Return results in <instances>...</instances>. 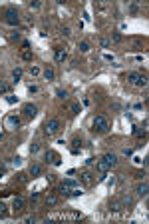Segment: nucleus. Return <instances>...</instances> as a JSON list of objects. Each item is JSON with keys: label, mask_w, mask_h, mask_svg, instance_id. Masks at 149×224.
<instances>
[{"label": "nucleus", "mask_w": 149, "mask_h": 224, "mask_svg": "<svg viewBox=\"0 0 149 224\" xmlns=\"http://www.w3.org/2000/svg\"><path fill=\"white\" fill-rule=\"evenodd\" d=\"M91 124H93V130H96V132H102V134H104V132H107V128H110V122H107V118H105L104 114L96 116Z\"/></svg>", "instance_id": "obj_1"}, {"label": "nucleus", "mask_w": 149, "mask_h": 224, "mask_svg": "<svg viewBox=\"0 0 149 224\" xmlns=\"http://www.w3.org/2000/svg\"><path fill=\"white\" fill-rule=\"evenodd\" d=\"M60 120L58 118H50L48 122L44 124V132L48 134V136H54V134H58V130H60Z\"/></svg>", "instance_id": "obj_2"}, {"label": "nucleus", "mask_w": 149, "mask_h": 224, "mask_svg": "<svg viewBox=\"0 0 149 224\" xmlns=\"http://www.w3.org/2000/svg\"><path fill=\"white\" fill-rule=\"evenodd\" d=\"M4 20H6V24H10V26H16V24L20 22V16H18V12H16L14 8H6Z\"/></svg>", "instance_id": "obj_3"}, {"label": "nucleus", "mask_w": 149, "mask_h": 224, "mask_svg": "<svg viewBox=\"0 0 149 224\" xmlns=\"http://www.w3.org/2000/svg\"><path fill=\"white\" fill-rule=\"evenodd\" d=\"M4 126H6L8 130H16V128L20 126V118L18 116H14V114H8L6 120H4Z\"/></svg>", "instance_id": "obj_4"}, {"label": "nucleus", "mask_w": 149, "mask_h": 224, "mask_svg": "<svg viewBox=\"0 0 149 224\" xmlns=\"http://www.w3.org/2000/svg\"><path fill=\"white\" fill-rule=\"evenodd\" d=\"M22 112L26 114L28 118H34V116L38 114V108H36V106H34V104H30V102H28V104H24V108H22Z\"/></svg>", "instance_id": "obj_5"}, {"label": "nucleus", "mask_w": 149, "mask_h": 224, "mask_svg": "<svg viewBox=\"0 0 149 224\" xmlns=\"http://www.w3.org/2000/svg\"><path fill=\"white\" fill-rule=\"evenodd\" d=\"M105 162V166H107V168H113V166L117 164V156L115 154H110V152H107V154H104V158H102Z\"/></svg>", "instance_id": "obj_6"}, {"label": "nucleus", "mask_w": 149, "mask_h": 224, "mask_svg": "<svg viewBox=\"0 0 149 224\" xmlns=\"http://www.w3.org/2000/svg\"><path fill=\"white\" fill-rule=\"evenodd\" d=\"M46 162H48V164H56V166H58L60 164L58 154H56L54 150H46Z\"/></svg>", "instance_id": "obj_7"}, {"label": "nucleus", "mask_w": 149, "mask_h": 224, "mask_svg": "<svg viewBox=\"0 0 149 224\" xmlns=\"http://www.w3.org/2000/svg\"><path fill=\"white\" fill-rule=\"evenodd\" d=\"M137 196H141V198H145V196H147V192H149V184H147V182H145V180H143V182H141V184H137Z\"/></svg>", "instance_id": "obj_8"}, {"label": "nucleus", "mask_w": 149, "mask_h": 224, "mask_svg": "<svg viewBox=\"0 0 149 224\" xmlns=\"http://www.w3.org/2000/svg\"><path fill=\"white\" fill-rule=\"evenodd\" d=\"M80 180H82L85 186H91L93 184V174H91V172H84V174L80 176Z\"/></svg>", "instance_id": "obj_9"}, {"label": "nucleus", "mask_w": 149, "mask_h": 224, "mask_svg": "<svg viewBox=\"0 0 149 224\" xmlns=\"http://www.w3.org/2000/svg\"><path fill=\"white\" fill-rule=\"evenodd\" d=\"M125 206H123V202H121V198L119 200H111V204H110V210H113V212H121Z\"/></svg>", "instance_id": "obj_10"}, {"label": "nucleus", "mask_w": 149, "mask_h": 224, "mask_svg": "<svg viewBox=\"0 0 149 224\" xmlns=\"http://www.w3.org/2000/svg\"><path fill=\"white\" fill-rule=\"evenodd\" d=\"M40 174H42V166H40V164H32V166H30V176H32V178L40 176Z\"/></svg>", "instance_id": "obj_11"}, {"label": "nucleus", "mask_w": 149, "mask_h": 224, "mask_svg": "<svg viewBox=\"0 0 149 224\" xmlns=\"http://www.w3.org/2000/svg\"><path fill=\"white\" fill-rule=\"evenodd\" d=\"M80 150H82V140L74 138V140H72V152H74V154H78Z\"/></svg>", "instance_id": "obj_12"}, {"label": "nucleus", "mask_w": 149, "mask_h": 224, "mask_svg": "<svg viewBox=\"0 0 149 224\" xmlns=\"http://www.w3.org/2000/svg\"><path fill=\"white\" fill-rule=\"evenodd\" d=\"M12 208H14V212H20L22 208H24V200H22V198H14Z\"/></svg>", "instance_id": "obj_13"}, {"label": "nucleus", "mask_w": 149, "mask_h": 224, "mask_svg": "<svg viewBox=\"0 0 149 224\" xmlns=\"http://www.w3.org/2000/svg\"><path fill=\"white\" fill-rule=\"evenodd\" d=\"M54 60H56V62H64L66 60V50H56V52H54Z\"/></svg>", "instance_id": "obj_14"}, {"label": "nucleus", "mask_w": 149, "mask_h": 224, "mask_svg": "<svg viewBox=\"0 0 149 224\" xmlns=\"http://www.w3.org/2000/svg\"><path fill=\"white\" fill-rule=\"evenodd\" d=\"M62 184H66L68 188H70V190H74V188L78 186V182H76V180H72V178H66V180L62 182Z\"/></svg>", "instance_id": "obj_15"}, {"label": "nucleus", "mask_w": 149, "mask_h": 224, "mask_svg": "<svg viewBox=\"0 0 149 224\" xmlns=\"http://www.w3.org/2000/svg\"><path fill=\"white\" fill-rule=\"evenodd\" d=\"M137 80H139V74H137V72H129L127 82H129V84H137Z\"/></svg>", "instance_id": "obj_16"}, {"label": "nucleus", "mask_w": 149, "mask_h": 224, "mask_svg": "<svg viewBox=\"0 0 149 224\" xmlns=\"http://www.w3.org/2000/svg\"><path fill=\"white\" fill-rule=\"evenodd\" d=\"M96 168H97L99 172H107V170H110V168L105 166V162H104V160H97V162H96Z\"/></svg>", "instance_id": "obj_17"}, {"label": "nucleus", "mask_w": 149, "mask_h": 224, "mask_svg": "<svg viewBox=\"0 0 149 224\" xmlns=\"http://www.w3.org/2000/svg\"><path fill=\"white\" fill-rule=\"evenodd\" d=\"M60 194H62V196H72V190L66 184H60Z\"/></svg>", "instance_id": "obj_18"}, {"label": "nucleus", "mask_w": 149, "mask_h": 224, "mask_svg": "<svg viewBox=\"0 0 149 224\" xmlns=\"http://www.w3.org/2000/svg\"><path fill=\"white\" fill-rule=\"evenodd\" d=\"M137 86H141V88H145V86H147V76H145V74H139V80H137Z\"/></svg>", "instance_id": "obj_19"}, {"label": "nucleus", "mask_w": 149, "mask_h": 224, "mask_svg": "<svg viewBox=\"0 0 149 224\" xmlns=\"http://www.w3.org/2000/svg\"><path fill=\"white\" fill-rule=\"evenodd\" d=\"M54 76H56V74H54L52 68H46V70H44V78L46 80H54Z\"/></svg>", "instance_id": "obj_20"}, {"label": "nucleus", "mask_w": 149, "mask_h": 224, "mask_svg": "<svg viewBox=\"0 0 149 224\" xmlns=\"http://www.w3.org/2000/svg\"><path fill=\"white\" fill-rule=\"evenodd\" d=\"M133 136H135V138L145 136V128H133Z\"/></svg>", "instance_id": "obj_21"}, {"label": "nucleus", "mask_w": 149, "mask_h": 224, "mask_svg": "<svg viewBox=\"0 0 149 224\" xmlns=\"http://www.w3.org/2000/svg\"><path fill=\"white\" fill-rule=\"evenodd\" d=\"M56 202H58V198L54 196V194H50V196L46 198V204H48V206H54V204H56Z\"/></svg>", "instance_id": "obj_22"}, {"label": "nucleus", "mask_w": 149, "mask_h": 224, "mask_svg": "<svg viewBox=\"0 0 149 224\" xmlns=\"http://www.w3.org/2000/svg\"><path fill=\"white\" fill-rule=\"evenodd\" d=\"M56 96H58V98H68V92H66V90H62V88H58V90H56Z\"/></svg>", "instance_id": "obj_23"}, {"label": "nucleus", "mask_w": 149, "mask_h": 224, "mask_svg": "<svg viewBox=\"0 0 149 224\" xmlns=\"http://www.w3.org/2000/svg\"><path fill=\"white\" fill-rule=\"evenodd\" d=\"M111 40H113V42H121L123 36H121L119 32H113V34H111Z\"/></svg>", "instance_id": "obj_24"}, {"label": "nucleus", "mask_w": 149, "mask_h": 224, "mask_svg": "<svg viewBox=\"0 0 149 224\" xmlns=\"http://www.w3.org/2000/svg\"><path fill=\"white\" fill-rule=\"evenodd\" d=\"M12 76H14V82H18L20 76H22V70H20V68H16V70L12 72Z\"/></svg>", "instance_id": "obj_25"}, {"label": "nucleus", "mask_w": 149, "mask_h": 224, "mask_svg": "<svg viewBox=\"0 0 149 224\" xmlns=\"http://www.w3.org/2000/svg\"><path fill=\"white\" fill-rule=\"evenodd\" d=\"M90 50V44L88 42H80V52H88Z\"/></svg>", "instance_id": "obj_26"}, {"label": "nucleus", "mask_w": 149, "mask_h": 224, "mask_svg": "<svg viewBox=\"0 0 149 224\" xmlns=\"http://www.w3.org/2000/svg\"><path fill=\"white\" fill-rule=\"evenodd\" d=\"M22 58L26 60V62H30V60H32V52H30V50H26V52L22 54Z\"/></svg>", "instance_id": "obj_27"}, {"label": "nucleus", "mask_w": 149, "mask_h": 224, "mask_svg": "<svg viewBox=\"0 0 149 224\" xmlns=\"http://www.w3.org/2000/svg\"><path fill=\"white\" fill-rule=\"evenodd\" d=\"M38 72H40V68H38V66H32V68H30V74H32V76H36Z\"/></svg>", "instance_id": "obj_28"}, {"label": "nucleus", "mask_w": 149, "mask_h": 224, "mask_svg": "<svg viewBox=\"0 0 149 224\" xmlns=\"http://www.w3.org/2000/svg\"><path fill=\"white\" fill-rule=\"evenodd\" d=\"M30 150H32V154H36V152L40 150V144H32L30 146Z\"/></svg>", "instance_id": "obj_29"}, {"label": "nucleus", "mask_w": 149, "mask_h": 224, "mask_svg": "<svg viewBox=\"0 0 149 224\" xmlns=\"http://www.w3.org/2000/svg\"><path fill=\"white\" fill-rule=\"evenodd\" d=\"M102 46H104V48L110 46V38H102Z\"/></svg>", "instance_id": "obj_30"}, {"label": "nucleus", "mask_w": 149, "mask_h": 224, "mask_svg": "<svg viewBox=\"0 0 149 224\" xmlns=\"http://www.w3.org/2000/svg\"><path fill=\"white\" fill-rule=\"evenodd\" d=\"M80 110H82V108H80V104H74V106H72V112H74V114H78Z\"/></svg>", "instance_id": "obj_31"}, {"label": "nucleus", "mask_w": 149, "mask_h": 224, "mask_svg": "<svg viewBox=\"0 0 149 224\" xmlns=\"http://www.w3.org/2000/svg\"><path fill=\"white\" fill-rule=\"evenodd\" d=\"M36 8H40V2H30V10H36Z\"/></svg>", "instance_id": "obj_32"}, {"label": "nucleus", "mask_w": 149, "mask_h": 224, "mask_svg": "<svg viewBox=\"0 0 149 224\" xmlns=\"http://www.w3.org/2000/svg\"><path fill=\"white\" fill-rule=\"evenodd\" d=\"M4 214H6V206L0 202V216H4Z\"/></svg>", "instance_id": "obj_33"}, {"label": "nucleus", "mask_w": 149, "mask_h": 224, "mask_svg": "<svg viewBox=\"0 0 149 224\" xmlns=\"http://www.w3.org/2000/svg\"><path fill=\"white\" fill-rule=\"evenodd\" d=\"M20 38V32H12L10 34V40H18Z\"/></svg>", "instance_id": "obj_34"}, {"label": "nucleus", "mask_w": 149, "mask_h": 224, "mask_svg": "<svg viewBox=\"0 0 149 224\" xmlns=\"http://www.w3.org/2000/svg\"><path fill=\"white\" fill-rule=\"evenodd\" d=\"M0 92H2V94L8 92V84H0Z\"/></svg>", "instance_id": "obj_35"}, {"label": "nucleus", "mask_w": 149, "mask_h": 224, "mask_svg": "<svg viewBox=\"0 0 149 224\" xmlns=\"http://www.w3.org/2000/svg\"><path fill=\"white\" fill-rule=\"evenodd\" d=\"M6 100H8V102H10V104H14V102H16V100H18V98H16V96H6Z\"/></svg>", "instance_id": "obj_36"}, {"label": "nucleus", "mask_w": 149, "mask_h": 224, "mask_svg": "<svg viewBox=\"0 0 149 224\" xmlns=\"http://www.w3.org/2000/svg\"><path fill=\"white\" fill-rule=\"evenodd\" d=\"M123 154H125V156H131V154H133V150H131V148H125V150H123Z\"/></svg>", "instance_id": "obj_37"}, {"label": "nucleus", "mask_w": 149, "mask_h": 224, "mask_svg": "<svg viewBox=\"0 0 149 224\" xmlns=\"http://www.w3.org/2000/svg\"><path fill=\"white\" fill-rule=\"evenodd\" d=\"M22 48H26V50H28V48H30V42H28V40H24V42H22Z\"/></svg>", "instance_id": "obj_38"}]
</instances>
